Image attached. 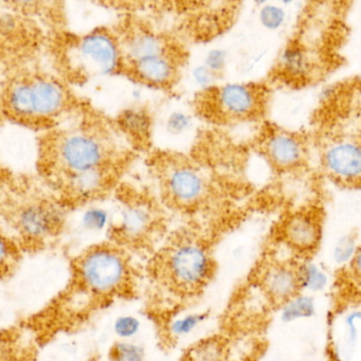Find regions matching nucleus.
I'll return each mask as SVG.
<instances>
[{"instance_id": "nucleus-1", "label": "nucleus", "mask_w": 361, "mask_h": 361, "mask_svg": "<svg viewBox=\"0 0 361 361\" xmlns=\"http://www.w3.org/2000/svg\"><path fill=\"white\" fill-rule=\"evenodd\" d=\"M267 88L262 84L209 86L200 92L196 109L208 121L235 124L257 120L267 105Z\"/></svg>"}, {"instance_id": "nucleus-2", "label": "nucleus", "mask_w": 361, "mask_h": 361, "mask_svg": "<svg viewBox=\"0 0 361 361\" xmlns=\"http://www.w3.org/2000/svg\"><path fill=\"white\" fill-rule=\"evenodd\" d=\"M210 251L200 240H175L162 251L158 261L160 279L171 289L183 295L202 290L214 274Z\"/></svg>"}, {"instance_id": "nucleus-3", "label": "nucleus", "mask_w": 361, "mask_h": 361, "mask_svg": "<svg viewBox=\"0 0 361 361\" xmlns=\"http://www.w3.org/2000/svg\"><path fill=\"white\" fill-rule=\"evenodd\" d=\"M77 276L88 293L97 297H111L128 284L130 266L119 249L98 245L86 250L78 259Z\"/></svg>"}, {"instance_id": "nucleus-4", "label": "nucleus", "mask_w": 361, "mask_h": 361, "mask_svg": "<svg viewBox=\"0 0 361 361\" xmlns=\"http://www.w3.org/2000/svg\"><path fill=\"white\" fill-rule=\"evenodd\" d=\"M69 66L82 77L107 78L123 68L120 41L105 29L82 35L68 50Z\"/></svg>"}, {"instance_id": "nucleus-5", "label": "nucleus", "mask_w": 361, "mask_h": 361, "mask_svg": "<svg viewBox=\"0 0 361 361\" xmlns=\"http://www.w3.org/2000/svg\"><path fill=\"white\" fill-rule=\"evenodd\" d=\"M68 101L62 84L48 78L18 82L7 94V106L14 117L23 120L50 119L64 111Z\"/></svg>"}, {"instance_id": "nucleus-6", "label": "nucleus", "mask_w": 361, "mask_h": 361, "mask_svg": "<svg viewBox=\"0 0 361 361\" xmlns=\"http://www.w3.org/2000/svg\"><path fill=\"white\" fill-rule=\"evenodd\" d=\"M54 158L63 174H73L104 168L107 149L98 136L78 130L61 136L54 147Z\"/></svg>"}, {"instance_id": "nucleus-7", "label": "nucleus", "mask_w": 361, "mask_h": 361, "mask_svg": "<svg viewBox=\"0 0 361 361\" xmlns=\"http://www.w3.org/2000/svg\"><path fill=\"white\" fill-rule=\"evenodd\" d=\"M162 192L177 208H197L209 195V181L204 173L189 161L166 162L162 171Z\"/></svg>"}, {"instance_id": "nucleus-8", "label": "nucleus", "mask_w": 361, "mask_h": 361, "mask_svg": "<svg viewBox=\"0 0 361 361\" xmlns=\"http://www.w3.org/2000/svg\"><path fill=\"white\" fill-rule=\"evenodd\" d=\"M350 135H334L323 145L321 162L327 175L345 187H358L361 157L359 140Z\"/></svg>"}, {"instance_id": "nucleus-9", "label": "nucleus", "mask_w": 361, "mask_h": 361, "mask_svg": "<svg viewBox=\"0 0 361 361\" xmlns=\"http://www.w3.org/2000/svg\"><path fill=\"white\" fill-rule=\"evenodd\" d=\"M120 45L123 54V66L128 63L156 56L185 61V54L174 42L166 35L142 26L130 29L124 39L120 41Z\"/></svg>"}, {"instance_id": "nucleus-10", "label": "nucleus", "mask_w": 361, "mask_h": 361, "mask_svg": "<svg viewBox=\"0 0 361 361\" xmlns=\"http://www.w3.org/2000/svg\"><path fill=\"white\" fill-rule=\"evenodd\" d=\"M65 223L64 213L50 204H29L16 216L18 231L32 242H42L56 233Z\"/></svg>"}, {"instance_id": "nucleus-11", "label": "nucleus", "mask_w": 361, "mask_h": 361, "mask_svg": "<svg viewBox=\"0 0 361 361\" xmlns=\"http://www.w3.org/2000/svg\"><path fill=\"white\" fill-rule=\"evenodd\" d=\"M321 226V216L316 211H297L283 221L281 235L293 250L310 253L320 243Z\"/></svg>"}, {"instance_id": "nucleus-12", "label": "nucleus", "mask_w": 361, "mask_h": 361, "mask_svg": "<svg viewBox=\"0 0 361 361\" xmlns=\"http://www.w3.org/2000/svg\"><path fill=\"white\" fill-rule=\"evenodd\" d=\"M263 153L278 170H293L305 159L306 147L301 137L282 130H274L264 138Z\"/></svg>"}, {"instance_id": "nucleus-13", "label": "nucleus", "mask_w": 361, "mask_h": 361, "mask_svg": "<svg viewBox=\"0 0 361 361\" xmlns=\"http://www.w3.org/2000/svg\"><path fill=\"white\" fill-rule=\"evenodd\" d=\"M183 61L156 56L128 63L130 77L135 81L156 88H170L178 82ZM123 66V68H124Z\"/></svg>"}, {"instance_id": "nucleus-14", "label": "nucleus", "mask_w": 361, "mask_h": 361, "mask_svg": "<svg viewBox=\"0 0 361 361\" xmlns=\"http://www.w3.org/2000/svg\"><path fill=\"white\" fill-rule=\"evenodd\" d=\"M261 286L272 303L284 305L301 290L298 267L287 263L270 264L262 274Z\"/></svg>"}, {"instance_id": "nucleus-15", "label": "nucleus", "mask_w": 361, "mask_h": 361, "mask_svg": "<svg viewBox=\"0 0 361 361\" xmlns=\"http://www.w3.org/2000/svg\"><path fill=\"white\" fill-rule=\"evenodd\" d=\"M153 226V215L149 207L143 204H128L119 211L114 219V226L119 236L135 242L145 238Z\"/></svg>"}, {"instance_id": "nucleus-16", "label": "nucleus", "mask_w": 361, "mask_h": 361, "mask_svg": "<svg viewBox=\"0 0 361 361\" xmlns=\"http://www.w3.org/2000/svg\"><path fill=\"white\" fill-rule=\"evenodd\" d=\"M63 178L65 187L71 195L87 200L102 191L109 180V175L104 166L64 175Z\"/></svg>"}, {"instance_id": "nucleus-17", "label": "nucleus", "mask_w": 361, "mask_h": 361, "mask_svg": "<svg viewBox=\"0 0 361 361\" xmlns=\"http://www.w3.org/2000/svg\"><path fill=\"white\" fill-rule=\"evenodd\" d=\"M111 211L102 204H90L78 214V229L87 235H99L114 226Z\"/></svg>"}, {"instance_id": "nucleus-18", "label": "nucleus", "mask_w": 361, "mask_h": 361, "mask_svg": "<svg viewBox=\"0 0 361 361\" xmlns=\"http://www.w3.org/2000/svg\"><path fill=\"white\" fill-rule=\"evenodd\" d=\"M227 345L221 338H210L198 342L188 353L187 361H226Z\"/></svg>"}, {"instance_id": "nucleus-19", "label": "nucleus", "mask_w": 361, "mask_h": 361, "mask_svg": "<svg viewBox=\"0 0 361 361\" xmlns=\"http://www.w3.org/2000/svg\"><path fill=\"white\" fill-rule=\"evenodd\" d=\"M109 361H145V348L132 341L115 342L109 348Z\"/></svg>"}, {"instance_id": "nucleus-20", "label": "nucleus", "mask_w": 361, "mask_h": 361, "mask_svg": "<svg viewBox=\"0 0 361 361\" xmlns=\"http://www.w3.org/2000/svg\"><path fill=\"white\" fill-rule=\"evenodd\" d=\"M284 305L282 319L285 322H291L301 318H310L314 312V302L306 295L293 298Z\"/></svg>"}, {"instance_id": "nucleus-21", "label": "nucleus", "mask_w": 361, "mask_h": 361, "mask_svg": "<svg viewBox=\"0 0 361 361\" xmlns=\"http://www.w3.org/2000/svg\"><path fill=\"white\" fill-rule=\"evenodd\" d=\"M122 126L126 132L136 137H147L149 135V118L145 113L138 109H128L122 114Z\"/></svg>"}, {"instance_id": "nucleus-22", "label": "nucleus", "mask_w": 361, "mask_h": 361, "mask_svg": "<svg viewBox=\"0 0 361 361\" xmlns=\"http://www.w3.org/2000/svg\"><path fill=\"white\" fill-rule=\"evenodd\" d=\"M141 329V321L132 314H121L113 323V331L119 340L130 341L138 335Z\"/></svg>"}, {"instance_id": "nucleus-23", "label": "nucleus", "mask_w": 361, "mask_h": 361, "mask_svg": "<svg viewBox=\"0 0 361 361\" xmlns=\"http://www.w3.org/2000/svg\"><path fill=\"white\" fill-rule=\"evenodd\" d=\"M298 274H299L301 288L307 287L308 289L316 291L321 290L326 285V276L312 264L300 266L298 267Z\"/></svg>"}, {"instance_id": "nucleus-24", "label": "nucleus", "mask_w": 361, "mask_h": 361, "mask_svg": "<svg viewBox=\"0 0 361 361\" xmlns=\"http://www.w3.org/2000/svg\"><path fill=\"white\" fill-rule=\"evenodd\" d=\"M206 319V314H188L183 318L177 319L170 325L171 334L175 337L188 335Z\"/></svg>"}, {"instance_id": "nucleus-25", "label": "nucleus", "mask_w": 361, "mask_h": 361, "mask_svg": "<svg viewBox=\"0 0 361 361\" xmlns=\"http://www.w3.org/2000/svg\"><path fill=\"white\" fill-rule=\"evenodd\" d=\"M259 20L266 28L278 29L284 22V10L278 6H266L261 10Z\"/></svg>"}, {"instance_id": "nucleus-26", "label": "nucleus", "mask_w": 361, "mask_h": 361, "mask_svg": "<svg viewBox=\"0 0 361 361\" xmlns=\"http://www.w3.org/2000/svg\"><path fill=\"white\" fill-rule=\"evenodd\" d=\"M16 259V248L13 244L0 233V276L7 274Z\"/></svg>"}, {"instance_id": "nucleus-27", "label": "nucleus", "mask_w": 361, "mask_h": 361, "mask_svg": "<svg viewBox=\"0 0 361 361\" xmlns=\"http://www.w3.org/2000/svg\"><path fill=\"white\" fill-rule=\"evenodd\" d=\"M190 126V118L185 114H173L169 118L168 130L173 134L185 132Z\"/></svg>"}, {"instance_id": "nucleus-28", "label": "nucleus", "mask_w": 361, "mask_h": 361, "mask_svg": "<svg viewBox=\"0 0 361 361\" xmlns=\"http://www.w3.org/2000/svg\"><path fill=\"white\" fill-rule=\"evenodd\" d=\"M354 240H344L335 249V259L338 262H345L354 257Z\"/></svg>"}]
</instances>
